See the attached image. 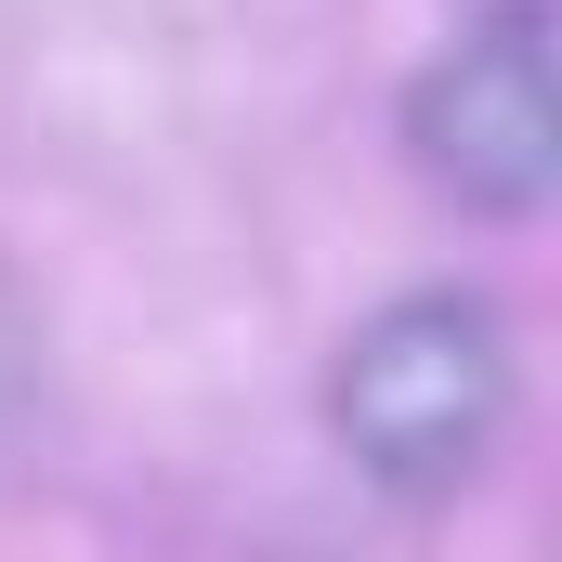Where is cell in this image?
<instances>
[{
	"instance_id": "4",
	"label": "cell",
	"mask_w": 562,
	"mask_h": 562,
	"mask_svg": "<svg viewBox=\"0 0 562 562\" xmlns=\"http://www.w3.org/2000/svg\"><path fill=\"white\" fill-rule=\"evenodd\" d=\"M471 13H537V0H471Z\"/></svg>"
},
{
	"instance_id": "2",
	"label": "cell",
	"mask_w": 562,
	"mask_h": 562,
	"mask_svg": "<svg viewBox=\"0 0 562 562\" xmlns=\"http://www.w3.org/2000/svg\"><path fill=\"white\" fill-rule=\"evenodd\" d=\"M406 144L419 170L471 210V223H537L562 183V66L550 13H471L406 92Z\"/></svg>"
},
{
	"instance_id": "3",
	"label": "cell",
	"mask_w": 562,
	"mask_h": 562,
	"mask_svg": "<svg viewBox=\"0 0 562 562\" xmlns=\"http://www.w3.org/2000/svg\"><path fill=\"white\" fill-rule=\"evenodd\" d=\"M26 406H40V301L0 276V445L26 431Z\"/></svg>"
},
{
	"instance_id": "1",
	"label": "cell",
	"mask_w": 562,
	"mask_h": 562,
	"mask_svg": "<svg viewBox=\"0 0 562 562\" xmlns=\"http://www.w3.org/2000/svg\"><path fill=\"white\" fill-rule=\"evenodd\" d=\"M510 393H524V367H510L497 301H471V288H406V301H380V314L340 340V367H327V431H340V458H353L367 484H393V497H458V484L497 458Z\"/></svg>"
}]
</instances>
